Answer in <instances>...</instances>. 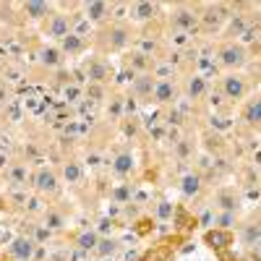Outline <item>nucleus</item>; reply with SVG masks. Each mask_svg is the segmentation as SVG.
I'll list each match as a JSON object with an SVG mask.
<instances>
[{"label": "nucleus", "mask_w": 261, "mask_h": 261, "mask_svg": "<svg viewBox=\"0 0 261 261\" xmlns=\"http://www.w3.org/2000/svg\"><path fill=\"white\" fill-rule=\"evenodd\" d=\"M34 251H37V243H34V238H29V235L13 238L11 246H8V256L13 261H32Z\"/></svg>", "instance_id": "obj_9"}, {"label": "nucleus", "mask_w": 261, "mask_h": 261, "mask_svg": "<svg viewBox=\"0 0 261 261\" xmlns=\"http://www.w3.org/2000/svg\"><path fill=\"white\" fill-rule=\"evenodd\" d=\"M65 60L63 50L55 47V45H45V47H39V63L42 65H47V68H60Z\"/></svg>", "instance_id": "obj_19"}, {"label": "nucleus", "mask_w": 261, "mask_h": 261, "mask_svg": "<svg viewBox=\"0 0 261 261\" xmlns=\"http://www.w3.org/2000/svg\"><path fill=\"white\" fill-rule=\"evenodd\" d=\"M99 232L94 230V227H89V230H81L79 235H76V248L81 251V253H94L97 251V243H99Z\"/></svg>", "instance_id": "obj_17"}, {"label": "nucleus", "mask_w": 261, "mask_h": 261, "mask_svg": "<svg viewBox=\"0 0 261 261\" xmlns=\"http://www.w3.org/2000/svg\"><path fill=\"white\" fill-rule=\"evenodd\" d=\"M217 63H220L225 71L238 73V71H241L243 65L248 63V50H246V45H243V42H235V39L222 42V45L217 47Z\"/></svg>", "instance_id": "obj_1"}, {"label": "nucleus", "mask_w": 261, "mask_h": 261, "mask_svg": "<svg viewBox=\"0 0 261 261\" xmlns=\"http://www.w3.org/2000/svg\"><path fill=\"white\" fill-rule=\"evenodd\" d=\"M178 188H180V193H183V199H196V196L201 193V188H204V178L199 175V172L188 170V172H183V175H180Z\"/></svg>", "instance_id": "obj_14"}, {"label": "nucleus", "mask_w": 261, "mask_h": 261, "mask_svg": "<svg viewBox=\"0 0 261 261\" xmlns=\"http://www.w3.org/2000/svg\"><path fill=\"white\" fill-rule=\"evenodd\" d=\"M178 97V84L172 76H160L157 84H154V92H151V102L154 105H170L175 102Z\"/></svg>", "instance_id": "obj_8"}, {"label": "nucleus", "mask_w": 261, "mask_h": 261, "mask_svg": "<svg viewBox=\"0 0 261 261\" xmlns=\"http://www.w3.org/2000/svg\"><path fill=\"white\" fill-rule=\"evenodd\" d=\"M241 243L246 248H258L261 246V225L251 222V225H243L241 230Z\"/></svg>", "instance_id": "obj_24"}, {"label": "nucleus", "mask_w": 261, "mask_h": 261, "mask_svg": "<svg viewBox=\"0 0 261 261\" xmlns=\"http://www.w3.org/2000/svg\"><path fill=\"white\" fill-rule=\"evenodd\" d=\"M128 65H130V76H134V71L151 73V68H154V58H149L146 53H134L130 60H128Z\"/></svg>", "instance_id": "obj_25"}, {"label": "nucleus", "mask_w": 261, "mask_h": 261, "mask_svg": "<svg viewBox=\"0 0 261 261\" xmlns=\"http://www.w3.org/2000/svg\"><path fill=\"white\" fill-rule=\"evenodd\" d=\"M227 18H230V13L222 3H206V6L199 8V29L214 32V29H220Z\"/></svg>", "instance_id": "obj_3"}, {"label": "nucleus", "mask_w": 261, "mask_h": 261, "mask_svg": "<svg viewBox=\"0 0 261 261\" xmlns=\"http://www.w3.org/2000/svg\"><path fill=\"white\" fill-rule=\"evenodd\" d=\"M130 201V183H123L113 191V204H128Z\"/></svg>", "instance_id": "obj_32"}, {"label": "nucleus", "mask_w": 261, "mask_h": 261, "mask_svg": "<svg viewBox=\"0 0 261 261\" xmlns=\"http://www.w3.org/2000/svg\"><path fill=\"white\" fill-rule=\"evenodd\" d=\"M65 97H71V102H76V97H79V89H76V86H71V89H65Z\"/></svg>", "instance_id": "obj_38"}, {"label": "nucleus", "mask_w": 261, "mask_h": 261, "mask_svg": "<svg viewBox=\"0 0 261 261\" xmlns=\"http://www.w3.org/2000/svg\"><path fill=\"white\" fill-rule=\"evenodd\" d=\"M243 120L248 125H261V94L248 99V105L243 107Z\"/></svg>", "instance_id": "obj_27"}, {"label": "nucleus", "mask_w": 261, "mask_h": 261, "mask_svg": "<svg viewBox=\"0 0 261 261\" xmlns=\"http://www.w3.org/2000/svg\"><path fill=\"white\" fill-rule=\"evenodd\" d=\"M204 243L209 246V248H214V251H225L230 243H232V230H220V227H212V230H206L204 232Z\"/></svg>", "instance_id": "obj_15"}, {"label": "nucleus", "mask_w": 261, "mask_h": 261, "mask_svg": "<svg viewBox=\"0 0 261 261\" xmlns=\"http://www.w3.org/2000/svg\"><path fill=\"white\" fill-rule=\"evenodd\" d=\"M102 94H105V89H102V86L99 84H89V89H86V97H92V99H102Z\"/></svg>", "instance_id": "obj_34"}, {"label": "nucleus", "mask_w": 261, "mask_h": 261, "mask_svg": "<svg viewBox=\"0 0 261 261\" xmlns=\"http://www.w3.org/2000/svg\"><path fill=\"white\" fill-rule=\"evenodd\" d=\"M188 154H191V144H188V139H180V141H178V157L186 160Z\"/></svg>", "instance_id": "obj_35"}, {"label": "nucleus", "mask_w": 261, "mask_h": 261, "mask_svg": "<svg viewBox=\"0 0 261 261\" xmlns=\"http://www.w3.org/2000/svg\"><path fill=\"white\" fill-rule=\"evenodd\" d=\"M170 27L175 29L178 34H191L199 29V8L180 3V6H172L170 8Z\"/></svg>", "instance_id": "obj_2"}, {"label": "nucleus", "mask_w": 261, "mask_h": 261, "mask_svg": "<svg viewBox=\"0 0 261 261\" xmlns=\"http://www.w3.org/2000/svg\"><path fill=\"white\" fill-rule=\"evenodd\" d=\"M134 170H136V154L130 149H120L113 157V172L118 178H128Z\"/></svg>", "instance_id": "obj_13"}, {"label": "nucleus", "mask_w": 261, "mask_h": 261, "mask_svg": "<svg viewBox=\"0 0 261 261\" xmlns=\"http://www.w3.org/2000/svg\"><path fill=\"white\" fill-rule=\"evenodd\" d=\"M107 45L110 50H125L130 45V29L125 24H113L107 32Z\"/></svg>", "instance_id": "obj_16"}, {"label": "nucleus", "mask_w": 261, "mask_h": 261, "mask_svg": "<svg viewBox=\"0 0 261 261\" xmlns=\"http://www.w3.org/2000/svg\"><path fill=\"white\" fill-rule=\"evenodd\" d=\"M32 188L39 196H55L60 191V180H58V172L53 167H37L32 172Z\"/></svg>", "instance_id": "obj_4"}, {"label": "nucleus", "mask_w": 261, "mask_h": 261, "mask_svg": "<svg viewBox=\"0 0 261 261\" xmlns=\"http://www.w3.org/2000/svg\"><path fill=\"white\" fill-rule=\"evenodd\" d=\"M6 178H8L11 186H27V183H32L29 167H27L24 162H13V165L8 167V172H6Z\"/></svg>", "instance_id": "obj_22"}, {"label": "nucleus", "mask_w": 261, "mask_h": 261, "mask_svg": "<svg viewBox=\"0 0 261 261\" xmlns=\"http://www.w3.org/2000/svg\"><path fill=\"white\" fill-rule=\"evenodd\" d=\"M220 92H222L225 99L238 102V99H243V97L248 94V81H246V76H241V73H225V76L220 79Z\"/></svg>", "instance_id": "obj_5"}, {"label": "nucleus", "mask_w": 261, "mask_h": 261, "mask_svg": "<svg viewBox=\"0 0 261 261\" xmlns=\"http://www.w3.org/2000/svg\"><path fill=\"white\" fill-rule=\"evenodd\" d=\"M115 6L105 3V0H89V3H81V18L89 21V24H102L113 16Z\"/></svg>", "instance_id": "obj_7"}, {"label": "nucleus", "mask_w": 261, "mask_h": 261, "mask_svg": "<svg viewBox=\"0 0 261 261\" xmlns=\"http://www.w3.org/2000/svg\"><path fill=\"white\" fill-rule=\"evenodd\" d=\"M118 246H120V243L115 241V238H99V243H97V251H94V253H97L99 258H107V256H113V253L118 251Z\"/></svg>", "instance_id": "obj_30"}, {"label": "nucleus", "mask_w": 261, "mask_h": 261, "mask_svg": "<svg viewBox=\"0 0 261 261\" xmlns=\"http://www.w3.org/2000/svg\"><path fill=\"white\" fill-rule=\"evenodd\" d=\"M209 92V81H206V76H191L188 81H186V97L188 99H201L204 94Z\"/></svg>", "instance_id": "obj_20"}, {"label": "nucleus", "mask_w": 261, "mask_h": 261, "mask_svg": "<svg viewBox=\"0 0 261 261\" xmlns=\"http://www.w3.org/2000/svg\"><path fill=\"white\" fill-rule=\"evenodd\" d=\"M86 76H89L92 84H102L107 79V68L102 60H89V65H86Z\"/></svg>", "instance_id": "obj_28"}, {"label": "nucleus", "mask_w": 261, "mask_h": 261, "mask_svg": "<svg viewBox=\"0 0 261 261\" xmlns=\"http://www.w3.org/2000/svg\"><path fill=\"white\" fill-rule=\"evenodd\" d=\"M214 206L220 212H232L238 214V206H241V201H238L235 191H217L214 193Z\"/></svg>", "instance_id": "obj_21"}, {"label": "nucleus", "mask_w": 261, "mask_h": 261, "mask_svg": "<svg viewBox=\"0 0 261 261\" xmlns=\"http://www.w3.org/2000/svg\"><path fill=\"white\" fill-rule=\"evenodd\" d=\"M209 102H212V107H222V102H225L222 92H220V94H212V99H209Z\"/></svg>", "instance_id": "obj_36"}, {"label": "nucleus", "mask_w": 261, "mask_h": 261, "mask_svg": "<svg viewBox=\"0 0 261 261\" xmlns=\"http://www.w3.org/2000/svg\"><path fill=\"white\" fill-rule=\"evenodd\" d=\"M21 13H24L29 21H47L55 13V6L45 3V0H27V3L21 6Z\"/></svg>", "instance_id": "obj_11"}, {"label": "nucleus", "mask_w": 261, "mask_h": 261, "mask_svg": "<svg viewBox=\"0 0 261 261\" xmlns=\"http://www.w3.org/2000/svg\"><path fill=\"white\" fill-rule=\"evenodd\" d=\"M42 225H45L50 232H58V230H63L65 225H68V220H65V214L60 209H45V214H42Z\"/></svg>", "instance_id": "obj_23"}, {"label": "nucleus", "mask_w": 261, "mask_h": 261, "mask_svg": "<svg viewBox=\"0 0 261 261\" xmlns=\"http://www.w3.org/2000/svg\"><path fill=\"white\" fill-rule=\"evenodd\" d=\"M60 50H63V55L65 58H71V55H79V53H84V47H86V39H84V34H79V32H71L65 39H60V45H58Z\"/></svg>", "instance_id": "obj_18"}, {"label": "nucleus", "mask_w": 261, "mask_h": 261, "mask_svg": "<svg viewBox=\"0 0 261 261\" xmlns=\"http://www.w3.org/2000/svg\"><path fill=\"white\" fill-rule=\"evenodd\" d=\"M172 217H175V206H172L167 199H162V201L157 204V220H160V222H170Z\"/></svg>", "instance_id": "obj_31"}, {"label": "nucleus", "mask_w": 261, "mask_h": 261, "mask_svg": "<svg viewBox=\"0 0 261 261\" xmlns=\"http://www.w3.org/2000/svg\"><path fill=\"white\" fill-rule=\"evenodd\" d=\"M63 178H65V183H68V186L81 183V178H84V167H81V162H76V160H65V162H63Z\"/></svg>", "instance_id": "obj_26"}, {"label": "nucleus", "mask_w": 261, "mask_h": 261, "mask_svg": "<svg viewBox=\"0 0 261 261\" xmlns=\"http://www.w3.org/2000/svg\"><path fill=\"white\" fill-rule=\"evenodd\" d=\"M235 222H238V214H232V212H217L212 217V225L220 227V230H232Z\"/></svg>", "instance_id": "obj_29"}, {"label": "nucleus", "mask_w": 261, "mask_h": 261, "mask_svg": "<svg viewBox=\"0 0 261 261\" xmlns=\"http://www.w3.org/2000/svg\"><path fill=\"white\" fill-rule=\"evenodd\" d=\"M0 123H3V107H0Z\"/></svg>", "instance_id": "obj_40"}, {"label": "nucleus", "mask_w": 261, "mask_h": 261, "mask_svg": "<svg viewBox=\"0 0 261 261\" xmlns=\"http://www.w3.org/2000/svg\"><path fill=\"white\" fill-rule=\"evenodd\" d=\"M50 235H53V232H50V230H47L45 225H37V232H34V243L39 246L42 241H47V238H50Z\"/></svg>", "instance_id": "obj_33"}, {"label": "nucleus", "mask_w": 261, "mask_h": 261, "mask_svg": "<svg viewBox=\"0 0 261 261\" xmlns=\"http://www.w3.org/2000/svg\"><path fill=\"white\" fill-rule=\"evenodd\" d=\"M212 125H217V128H222V130H225L230 123H225V118H217V115H212Z\"/></svg>", "instance_id": "obj_37"}, {"label": "nucleus", "mask_w": 261, "mask_h": 261, "mask_svg": "<svg viewBox=\"0 0 261 261\" xmlns=\"http://www.w3.org/2000/svg\"><path fill=\"white\" fill-rule=\"evenodd\" d=\"M0 65H3V58H0Z\"/></svg>", "instance_id": "obj_41"}, {"label": "nucleus", "mask_w": 261, "mask_h": 261, "mask_svg": "<svg viewBox=\"0 0 261 261\" xmlns=\"http://www.w3.org/2000/svg\"><path fill=\"white\" fill-rule=\"evenodd\" d=\"M0 102H8V89L3 84H0Z\"/></svg>", "instance_id": "obj_39"}, {"label": "nucleus", "mask_w": 261, "mask_h": 261, "mask_svg": "<svg viewBox=\"0 0 261 261\" xmlns=\"http://www.w3.org/2000/svg\"><path fill=\"white\" fill-rule=\"evenodd\" d=\"M157 11H160L157 3H146V0H139V3H130V6H128V18L134 21V24H146V21L157 18Z\"/></svg>", "instance_id": "obj_12"}, {"label": "nucleus", "mask_w": 261, "mask_h": 261, "mask_svg": "<svg viewBox=\"0 0 261 261\" xmlns=\"http://www.w3.org/2000/svg\"><path fill=\"white\" fill-rule=\"evenodd\" d=\"M73 32V16L71 13H63V11H55L50 18H47V24H45V37L50 39H65Z\"/></svg>", "instance_id": "obj_6"}, {"label": "nucleus", "mask_w": 261, "mask_h": 261, "mask_svg": "<svg viewBox=\"0 0 261 261\" xmlns=\"http://www.w3.org/2000/svg\"><path fill=\"white\" fill-rule=\"evenodd\" d=\"M157 76L154 73H136L130 79V94L136 99H151V92H154Z\"/></svg>", "instance_id": "obj_10"}]
</instances>
